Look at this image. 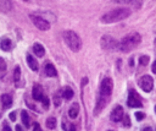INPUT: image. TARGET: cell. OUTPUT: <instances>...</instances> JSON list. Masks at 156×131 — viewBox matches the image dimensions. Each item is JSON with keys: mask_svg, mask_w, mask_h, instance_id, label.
<instances>
[{"mask_svg": "<svg viewBox=\"0 0 156 131\" xmlns=\"http://www.w3.org/2000/svg\"><path fill=\"white\" fill-rule=\"evenodd\" d=\"M131 15V10L126 9V8H119V9H115L110 12H106L101 16V21L104 23H113V22H118L122 21L124 18H127Z\"/></svg>", "mask_w": 156, "mask_h": 131, "instance_id": "1", "label": "cell"}, {"mask_svg": "<svg viewBox=\"0 0 156 131\" xmlns=\"http://www.w3.org/2000/svg\"><path fill=\"white\" fill-rule=\"evenodd\" d=\"M140 42H142V37H140L139 33H131L119 42V48L118 49L122 50V52H129V50L134 49Z\"/></svg>", "mask_w": 156, "mask_h": 131, "instance_id": "2", "label": "cell"}, {"mask_svg": "<svg viewBox=\"0 0 156 131\" xmlns=\"http://www.w3.org/2000/svg\"><path fill=\"white\" fill-rule=\"evenodd\" d=\"M64 39H65V43L67 44V47L72 52H78L82 48V39L73 31L64 32Z\"/></svg>", "mask_w": 156, "mask_h": 131, "instance_id": "3", "label": "cell"}, {"mask_svg": "<svg viewBox=\"0 0 156 131\" xmlns=\"http://www.w3.org/2000/svg\"><path fill=\"white\" fill-rule=\"evenodd\" d=\"M101 48L105 50H116L119 48V43L110 36H104L101 38Z\"/></svg>", "mask_w": 156, "mask_h": 131, "instance_id": "4", "label": "cell"}, {"mask_svg": "<svg viewBox=\"0 0 156 131\" xmlns=\"http://www.w3.org/2000/svg\"><path fill=\"white\" fill-rule=\"evenodd\" d=\"M112 88H113V82L111 79L106 77L101 81V85H100V96L103 97H110L111 93H112Z\"/></svg>", "mask_w": 156, "mask_h": 131, "instance_id": "5", "label": "cell"}, {"mask_svg": "<svg viewBox=\"0 0 156 131\" xmlns=\"http://www.w3.org/2000/svg\"><path fill=\"white\" fill-rule=\"evenodd\" d=\"M127 104H128V107H131V108H140V107L143 106L142 98L139 97V94H138L134 89H131V91H129Z\"/></svg>", "mask_w": 156, "mask_h": 131, "instance_id": "6", "label": "cell"}, {"mask_svg": "<svg viewBox=\"0 0 156 131\" xmlns=\"http://www.w3.org/2000/svg\"><path fill=\"white\" fill-rule=\"evenodd\" d=\"M29 18L32 20V22L34 23V26H36L37 28H39L40 31H48V29L50 28V23H49L46 20H44L43 17H40V16L30 15Z\"/></svg>", "mask_w": 156, "mask_h": 131, "instance_id": "7", "label": "cell"}, {"mask_svg": "<svg viewBox=\"0 0 156 131\" xmlns=\"http://www.w3.org/2000/svg\"><path fill=\"white\" fill-rule=\"evenodd\" d=\"M139 86L142 87V89L144 92H151V89L154 88V81L151 79V76L145 75L139 80Z\"/></svg>", "mask_w": 156, "mask_h": 131, "instance_id": "8", "label": "cell"}, {"mask_svg": "<svg viewBox=\"0 0 156 131\" xmlns=\"http://www.w3.org/2000/svg\"><path fill=\"white\" fill-rule=\"evenodd\" d=\"M122 116H123V108L121 106H116L111 113V119L112 121L115 123H118L122 120Z\"/></svg>", "mask_w": 156, "mask_h": 131, "instance_id": "9", "label": "cell"}, {"mask_svg": "<svg viewBox=\"0 0 156 131\" xmlns=\"http://www.w3.org/2000/svg\"><path fill=\"white\" fill-rule=\"evenodd\" d=\"M115 3H118V4H126V5H129V6H133L135 9H139L143 4V0H115Z\"/></svg>", "mask_w": 156, "mask_h": 131, "instance_id": "10", "label": "cell"}, {"mask_svg": "<svg viewBox=\"0 0 156 131\" xmlns=\"http://www.w3.org/2000/svg\"><path fill=\"white\" fill-rule=\"evenodd\" d=\"M32 96L36 101H42L43 99V88L40 85H34L33 89H32Z\"/></svg>", "mask_w": 156, "mask_h": 131, "instance_id": "11", "label": "cell"}, {"mask_svg": "<svg viewBox=\"0 0 156 131\" xmlns=\"http://www.w3.org/2000/svg\"><path fill=\"white\" fill-rule=\"evenodd\" d=\"M12 42L11 39H9L8 37H3V38H0V48H2L4 52H9L12 49Z\"/></svg>", "mask_w": 156, "mask_h": 131, "instance_id": "12", "label": "cell"}, {"mask_svg": "<svg viewBox=\"0 0 156 131\" xmlns=\"http://www.w3.org/2000/svg\"><path fill=\"white\" fill-rule=\"evenodd\" d=\"M2 104H3V107H4L5 109L10 108V107L12 106V97H11L10 94H8V93L3 94V96H2Z\"/></svg>", "mask_w": 156, "mask_h": 131, "instance_id": "13", "label": "cell"}, {"mask_svg": "<svg viewBox=\"0 0 156 131\" xmlns=\"http://www.w3.org/2000/svg\"><path fill=\"white\" fill-rule=\"evenodd\" d=\"M27 62H28V66L32 69L33 71H38V69H39L38 61H37L32 55H27Z\"/></svg>", "mask_w": 156, "mask_h": 131, "instance_id": "14", "label": "cell"}, {"mask_svg": "<svg viewBox=\"0 0 156 131\" xmlns=\"http://www.w3.org/2000/svg\"><path fill=\"white\" fill-rule=\"evenodd\" d=\"M78 113H79V106H78V103H73L68 110V116L71 119H76L78 116Z\"/></svg>", "mask_w": 156, "mask_h": 131, "instance_id": "15", "label": "cell"}, {"mask_svg": "<svg viewBox=\"0 0 156 131\" xmlns=\"http://www.w3.org/2000/svg\"><path fill=\"white\" fill-rule=\"evenodd\" d=\"M33 52H34V54H36L38 58H42V56H44V54H45V49H44V47H43L40 43H36V44L33 45Z\"/></svg>", "mask_w": 156, "mask_h": 131, "instance_id": "16", "label": "cell"}, {"mask_svg": "<svg viewBox=\"0 0 156 131\" xmlns=\"http://www.w3.org/2000/svg\"><path fill=\"white\" fill-rule=\"evenodd\" d=\"M45 72H46V75H48V76H50V77H54V76H56V75H57L56 69L54 68V65H53V64H50V62H48V64L45 65Z\"/></svg>", "mask_w": 156, "mask_h": 131, "instance_id": "17", "label": "cell"}, {"mask_svg": "<svg viewBox=\"0 0 156 131\" xmlns=\"http://www.w3.org/2000/svg\"><path fill=\"white\" fill-rule=\"evenodd\" d=\"M21 118H22V123H23V125H24L26 127H29V126H30V120H29V115H28V113L23 110V112L21 113Z\"/></svg>", "mask_w": 156, "mask_h": 131, "instance_id": "18", "label": "cell"}, {"mask_svg": "<svg viewBox=\"0 0 156 131\" xmlns=\"http://www.w3.org/2000/svg\"><path fill=\"white\" fill-rule=\"evenodd\" d=\"M62 129H64L65 131H76V126L66 120L62 121Z\"/></svg>", "mask_w": 156, "mask_h": 131, "instance_id": "19", "label": "cell"}, {"mask_svg": "<svg viewBox=\"0 0 156 131\" xmlns=\"http://www.w3.org/2000/svg\"><path fill=\"white\" fill-rule=\"evenodd\" d=\"M62 97H64L65 99H71V98L73 97V91L70 87H66L64 91H62Z\"/></svg>", "mask_w": 156, "mask_h": 131, "instance_id": "20", "label": "cell"}, {"mask_svg": "<svg viewBox=\"0 0 156 131\" xmlns=\"http://www.w3.org/2000/svg\"><path fill=\"white\" fill-rule=\"evenodd\" d=\"M56 126V119L55 118H48L46 120V127L48 129H55Z\"/></svg>", "mask_w": 156, "mask_h": 131, "instance_id": "21", "label": "cell"}, {"mask_svg": "<svg viewBox=\"0 0 156 131\" xmlns=\"http://www.w3.org/2000/svg\"><path fill=\"white\" fill-rule=\"evenodd\" d=\"M20 77H21V69H20V66H16V69L14 71V80H15V82H18Z\"/></svg>", "mask_w": 156, "mask_h": 131, "instance_id": "22", "label": "cell"}, {"mask_svg": "<svg viewBox=\"0 0 156 131\" xmlns=\"http://www.w3.org/2000/svg\"><path fill=\"white\" fill-rule=\"evenodd\" d=\"M149 56L148 55H142L140 58H139V64L140 65H143V66H145V65H148V62H149Z\"/></svg>", "mask_w": 156, "mask_h": 131, "instance_id": "23", "label": "cell"}, {"mask_svg": "<svg viewBox=\"0 0 156 131\" xmlns=\"http://www.w3.org/2000/svg\"><path fill=\"white\" fill-rule=\"evenodd\" d=\"M5 70H6V64L4 62V60L2 58H0V76L5 72Z\"/></svg>", "mask_w": 156, "mask_h": 131, "instance_id": "24", "label": "cell"}, {"mask_svg": "<svg viewBox=\"0 0 156 131\" xmlns=\"http://www.w3.org/2000/svg\"><path fill=\"white\" fill-rule=\"evenodd\" d=\"M59 96H60V91L54 96V102H55V106H57V107H59V106H60V103H61V102H60L61 99H60V97H59Z\"/></svg>", "mask_w": 156, "mask_h": 131, "instance_id": "25", "label": "cell"}, {"mask_svg": "<svg viewBox=\"0 0 156 131\" xmlns=\"http://www.w3.org/2000/svg\"><path fill=\"white\" fill-rule=\"evenodd\" d=\"M123 124H124V126H126V127H128V126L131 125V123H129V116H128V115L124 116V121H123Z\"/></svg>", "mask_w": 156, "mask_h": 131, "instance_id": "26", "label": "cell"}, {"mask_svg": "<svg viewBox=\"0 0 156 131\" xmlns=\"http://www.w3.org/2000/svg\"><path fill=\"white\" fill-rule=\"evenodd\" d=\"M135 118H137L138 120H142V119H144V118H145V114H144V113L138 112V113H135Z\"/></svg>", "mask_w": 156, "mask_h": 131, "instance_id": "27", "label": "cell"}, {"mask_svg": "<svg viewBox=\"0 0 156 131\" xmlns=\"http://www.w3.org/2000/svg\"><path fill=\"white\" fill-rule=\"evenodd\" d=\"M42 101H43L44 107H45V108H48V107H49V99H48V98H46V97H43V99H42Z\"/></svg>", "mask_w": 156, "mask_h": 131, "instance_id": "28", "label": "cell"}, {"mask_svg": "<svg viewBox=\"0 0 156 131\" xmlns=\"http://www.w3.org/2000/svg\"><path fill=\"white\" fill-rule=\"evenodd\" d=\"M33 131H43V130H42L40 125H39L38 123H36V124H34V127H33Z\"/></svg>", "mask_w": 156, "mask_h": 131, "instance_id": "29", "label": "cell"}, {"mask_svg": "<svg viewBox=\"0 0 156 131\" xmlns=\"http://www.w3.org/2000/svg\"><path fill=\"white\" fill-rule=\"evenodd\" d=\"M3 131H12L11 127L8 125V124H4V127H3Z\"/></svg>", "mask_w": 156, "mask_h": 131, "instance_id": "30", "label": "cell"}, {"mask_svg": "<svg viewBox=\"0 0 156 131\" xmlns=\"http://www.w3.org/2000/svg\"><path fill=\"white\" fill-rule=\"evenodd\" d=\"M151 69H152V72H154V74H156V60L152 62V66H151Z\"/></svg>", "mask_w": 156, "mask_h": 131, "instance_id": "31", "label": "cell"}, {"mask_svg": "<svg viewBox=\"0 0 156 131\" xmlns=\"http://www.w3.org/2000/svg\"><path fill=\"white\" fill-rule=\"evenodd\" d=\"M10 119H11L12 121H15V120H16V114H15V113H10Z\"/></svg>", "mask_w": 156, "mask_h": 131, "instance_id": "32", "label": "cell"}, {"mask_svg": "<svg viewBox=\"0 0 156 131\" xmlns=\"http://www.w3.org/2000/svg\"><path fill=\"white\" fill-rule=\"evenodd\" d=\"M16 131H23L21 125H16Z\"/></svg>", "mask_w": 156, "mask_h": 131, "instance_id": "33", "label": "cell"}, {"mask_svg": "<svg viewBox=\"0 0 156 131\" xmlns=\"http://www.w3.org/2000/svg\"><path fill=\"white\" fill-rule=\"evenodd\" d=\"M142 131H154V130H152L151 127H144V129H143Z\"/></svg>", "mask_w": 156, "mask_h": 131, "instance_id": "34", "label": "cell"}, {"mask_svg": "<svg viewBox=\"0 0 156 131\" xmlns=\"http://www.w3.org/2000/svg\"><path fill=\"white\" fill-rule=\"evenodd\" d=\"M129 65H131V66H133V65H134V61H133V58H132V59H129Z\"/></svg>", "mask_w": 156, "mask_h": 131, "instance_id": "35", "label": "cell"}, {"mask_svg": "<svg viewBox=\"0 0 156 131\" xmlns=\"http://www.w3.org/2000/svg\"><path fill=\"white\" fill-rule=\"evenodd\" d=\"M155 52H156V38H155Z\"/></svg>", "mask_w": 156, "mask_h": 131, "instance_id": "36", "label": "cell"}, {"mask_svg": "<svg viewBox=\"0 0 156 131\" xmlns=\"http://www.w3.org/2000/svg\"><path fill=\"white\" fill-rule=\"evenodd\" d=\"M155 112H156V107H155Z\"/></svg>", "mask_w": 156, "mask_h": 131, "instance_id": "37", "label": "cell"}, {"mask_svg": "<svg viewBox=\"0 0 156 131\" xmlns=\"http://www.w3.org/2000/svg\"><path fill=\"white\" fill-rule=\"evenodd\" d=\"M0 116H2V113H0Z\"/></svg>", "mask_w": 156, "mask_h": 131, "instance_id": "38", "label": "cell"}, {"mask_svg": "<svg viewBox=\"0 0 156 131\" xmlns=\"http://www.w3.org/2000/svg\"><path fill=\"white\" fill-rule=\"evenodd\" d=\"M109 131H111V130H109Z\"/></svg>", "mask_w": 156, "mask_h": 131, "instance_id": "39", "label": "cell"}]
</instances>
